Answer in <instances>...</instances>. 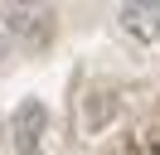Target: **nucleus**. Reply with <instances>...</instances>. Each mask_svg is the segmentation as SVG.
Masks as SVG:
<instances>
[{
	"mask_svg": "<svg viewBox=\"0 0 160 155\" xmlns=\"http://www.w3.org/2000/svg\"><path fill=\"white\" fill-rule=\"evenodd\" d=\"M0 29H5L10 44L44 48L53 39V10L49 5H5V10H0Z\"/></svg>",
	"mask_w": 160,
	"mask_h": 155,
	"instance_id": "1",
	"label": "nucleus"
},
{
	"mask_svg": "<svg viewBox=\"0 0 160 155\" xmlns=\"http://www.w3.org/2000/svg\"><path fill=\"white\" fill-rule=\"evenodd\" d=\"M10 136H15V145H20V155H39L44 136H49V107H44L39 97H24V102L15 107V116H10Z\"/></svg>",
	"mask_w": 160,
	"mask_h": 155,
	"instance_id": "2",
	"label": "nucleus"
},
{
	"mask_svg": "<svg viewBox=\"0 0 160 155\" xmlns=\"http://www.w3.org/2000/svg\"><path fill=\"white\" fill-rule=\"evenodd\" d=\"M117 24L141 44H160V0H131L117 10Z\"/></svg>",
	"mask_w": 160,
	"mask_h": 155,
	"instance_id": "3",
	"label": "nucleus"
},
{
	"mask_svg": "<svg viewBox=\"0 0 160 155\" xmlns=\"http://www.w3.org/2000/svg\"><path fill=\"white\" fill-rule=\"evenodd\" d=\"M10 58V39H5V29H0V63Z\"/></svg>",
	"mask_w": 160,
	"mask_h": 155,
	"instance_id": "4",
	"label": "nucleus"
},
{
	"mask_svg": "<svg viewBox=\"0 0 160 155\" xmlns=\"http://www.w3.org/2000/svg\"><path fill=\"white\" fill-rule=\"evenodd\" d=\"M0 141H5V121H0Z\"/></svg>",
	"mask_w": 160,
	"mask_h": 155,
	"instance_id": "5",
	"label": "nucleus"
}]
</instances>
